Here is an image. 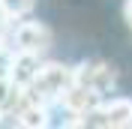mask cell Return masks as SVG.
<instances>
[{
  "label": "cell",
  "mask_w": 132,
  "mask_h": 129,
  "mask_svg": "<svg viewBox=\"0 0 132 129\" xmlns=\"http://www.w3.org/2000/svg\"><path fill=\"white\" fill-rule=\"evenodd\" d=\"M12 60H15V48L9 45V39H0V75H9Z\"/></svg>",
  "instance_id": "obj_9"
},
{
  "label": "cell",
  "mask_w": 132,
  "mask_h": 129,
  "mask_svg": "<svg viewBox=\"0 0 132 129\" xmlns=\"http://www.w3.org/2000/svg\"><path fill=\"white\" fill-rule=\"evenodd\" d=\"M48 117H51V105H42V102H30L21 111L15 126H24V129H36V126H48Z\"/></svg>",
  "instance_id": "obj_7"
},
{
  "label": "cell",
  "mask_w": 132,
  "mask_h": 129,
  "mask_svg": "<svg viewBox=\"0 0 132 129\" xmlns=\"http://www.w3.org/2000/svg\"><path fill=\"white\" fill-rule=\"evenodd\" d=\"M0 6L6 9V15L12 21H21V18H27L36 9V0H0Z\"/></svg>",
  "instance_id": "obj_8"
},
{
  "label": "cell",
  "mask_w": 132,
  "mask_h": 129,
  "mask_svg": "<svg viewBox=\"0 0 132 129\" xmlns=\"http://www.w3.org/2000/svg\"><path fill=\"white\" fill-rule=\"evenodd\" d=\"M42 63H45V57H42V54L15 51V60H12V69H9L12 84H18V87H30L33 81H36V75H39Z\"/></svg>",
  "instance_id": "obj_5"
},
{
  "label": "cell",
  "mask_w": 132,
  "mask_h": 129,
  "mask_svg": "<svg viewBox=\"0 0 132 129\" xmlns=\"http://www.w3.org/2000/svg\"><path fill=\"white\" fill-rule=\"evenodd\" d=\"M75 81L93 87L96 93H102L108 99L111 90H114V84H117V72H114V66L102 63V60H84V63L75 66Z\"/></svg>",
  "instance_id": "obj_3"
},
{
  "label": "cell",
  "mask_w": 132,
  "mask_h": 129,
  "mask_svg": "<svg viewBox=\"0 0 132 129\" xmlns=\"http://www.w3.org/2000/svg\"><path fill=\"white\" fill-rule=\"evenodd\" d=\"M72 81H75V66H66L60 60H45L36 81L27 90H30L33 102H42V105L54 108V105H60V99H63V93L69 90Z\"/></svg>",
  "instance_id": "obj_1"
},
{
  "label": "cell",
  "mask_w": 132,
  "mask_h": 129,
  "mask_svg": "<svg viewBox=\"0 0 132 129\" xmlns=\"http://www.w3.org/2000/svg\"><path fill=\"white\" fill-rule=\"evenodd\" d=\"M123 18H126V24H129V30H132V0L123 3Z\"/></svg>",
  "instance_id": "obj_12"
},
{
  "label": "cell",
  "mask_w": 132,
  "mask_h": 129,
  "mask_svg": "<svg viewBox=\"0 0 132 129\" xmlns=\"http://www.w3.org/2000/svg\"><path fill=\"white\" fill-rule=\"evenodd\" d=\"M12 87H15V84H12V78H9V75H0V108H3V102L9 99Z\"/></svg>",
  "instance_id": "obj_10"
},
{
  "label": "cell",
  "mask_w": 132,
  "mask_h": 129,
  "mask_svg": "<svg viewBox=\"0 0 132 129\" xmlns=\"http://www.w3.org/2000/svg\"><path fill=\"white\" fill-rule=\"evenodd\" d=\"M9 30H12V18L6 15V9L0 6V39H9Z\"/></svg>",
  "instance_id": "obj_11"
},
{
  "label": "cell",
  "mask_w": 132,
  "mask_h": 129,
  "mask_svg": "<svg viewBox=\"0 0 132 129\" xmlns=\"http://www.w3.org/2000/svg\"><path fill=\"white\" fill-rule=\"evenodd\" d=\"M105 129H129L132 126V99L129 96H111L102 102Z\"/></svg>",
  "instance_id": "obj_6"
},
{
  "label": "cell",
  "mask_w": 132,
  "mask_h": 129,
  "mask_svg": "<svg viewBox=\"0 0 132 129\" xmlns=\"http://www.w3.org/2000/svg\"><path fill=\"white\" fill-rule=\"evenodd\" d=\"M102 102H105L102 93H96L93 87H87V84H81V81H72L69 90L63 93V99H60V108H63V111L75 120V117H81V114L99 108ZM72 120H69V123H72Z\"/></svg>",
  "instance_id": "obj_4"
},
{
  "label": "cell",
  "mask_w": 132,
  "mask_h": 129,
  "mask_svg": "<svg viewBox=\"0 0 132 129\" xmlns=\"http://www.w3.org/2000/svg\"><path fill=\"white\" fill-rule=\"evenodd\" d=\"M9 45L15 51H30V54H48L51 45H54V36L42 21H33V18H21V21H12V30H9Z\"/></svg>",
  "instance_id": "obj_2"
}]
</instances>
